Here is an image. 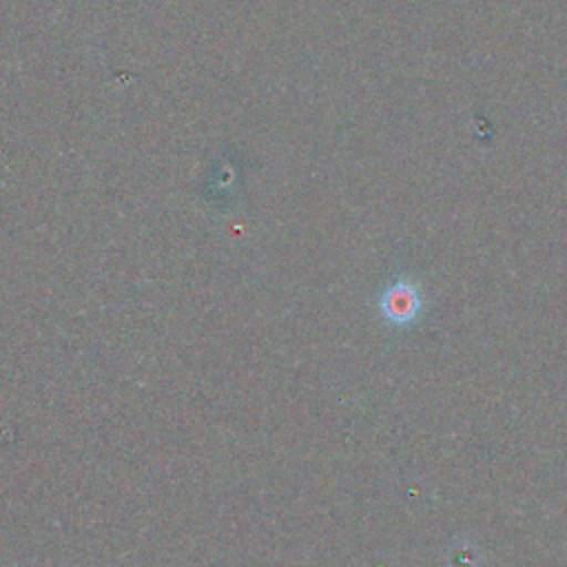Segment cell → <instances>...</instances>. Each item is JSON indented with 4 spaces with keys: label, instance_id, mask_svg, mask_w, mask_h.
<instances>
[{
    "label": "cell",
    "instance_id": "6da1fadb",
    "mask_svg": "<svg viewBox=\"0 0 567 567\" xmlns=\"http://www.w3.org/2000/svg\"><path fill=\"white\" fill-rule=\"evenodd\" d=\"M421 306H423L421 290L410 279H399L396 284H392L381 295V301H379L381 315L385 317V321L394 326L412 323L421 315Z\"/></svg>",
    "mask_w": 567,
    "mask_h": 567
}]
</instances>
